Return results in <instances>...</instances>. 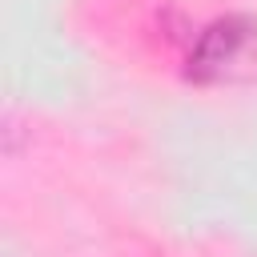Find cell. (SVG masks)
<instances>
[{"mask_svg":"<svg viewBox=\"0 0 257 257\" xmlns=\"http://www.w3.org/2000/svg\"><path fill=\"white\" fill-rule=\"evenodd\" d=\"M185 72L197 84H225V80L257 76V20L245 12H233L205 24L189 48Z\"/></svg>","mask_w":257,"mask_h":257,"instance_id":"cell-1","label":"cell"}]
</instances>
